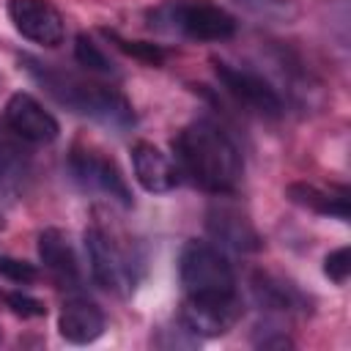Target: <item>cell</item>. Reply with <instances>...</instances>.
Listing matches in <instances>:
<instances>
[{
    "mask_svg": "<svg viewBox=\"0 0 351 351\" xmlns=\"http://www.w3.org/2000/svg\"><path fill=\"white\" fill-rule=\"evenodd\" d=\"M3 115H5L8 132L25 143L47 145V143L58 140V134H60V123L55 121V115L36 96H30L25 90H16L8 96Z\"/></svg>",
    "mask_w": 351,
    "mask_h": 351,
    "instance_id": "obj_9",
    "label": "cell"
},
{
    "mask_svg": "<svg viewBox=\"0 0 351 351\" xmlns=\"http://www.w3.org/2000/svg\"><path fill=\"white\" fill-rule=\"evenodd\" d=\"M74 60H77L82 69H88L90 74H101V77L115 74V63L110 60V55H107L88 33H80V36L74 38Z\"/></svg>",
    "mask_w": 351,
    "mask_h": 351,
    "instance_id": "obj_18",
    "label": "cell"
},
{
    "mask_svg": "<svg viewBox=\"0 0 351 351\" xmlns=\"http://www.w3.org/2000/svg\"><path fill=\"white\" fill-rule=\"evenodd\" d=\"M324 274L337 285L348 280V274H351V252H348V247H337L324 258Z\"/></svg>",
    "mask_w": 351,
    "mask_h": 351,
    "instance_id": "obj_23",
    "label": "cell"
},
{
    "mask_svg": "<svg viewBox=\"0 0 351 351\" xmlns=\"http://www.w3.org/2000/svg\"><path fill=\"white\" fill-rule=\"evenodd\" d=\"M107 329V318L101 307L85 296H71L63 302L58 315V332L71 346H88L99 340Z\"/></svg>",
    "mask_w": 351,
    "mask_h": 351,
    "instance_id": "obj_14",
    "label": "cell"
},
{
    "mask_svg": "<svg viewBox=\"0 0 351 351\" xmlns=\"http://www.w3.org/2000/svg\"><path fill=\"white\" fill-rule=\"evenodd\" d=\"M85 250L93 280L115 296H129L143 277V252L112 222L96 217L85 228Z\"/></svg>",
    "mask_w": 351,
    "mask_h": 351,
    "instance_id": "obj_3",
    "label": "cell"
},
{
    "mask_svg": "<svg viewBox=\"0 0 351 351\" xmlns=\"http://www.w3.org/2000/svg\"><path fill=\"white\" fill-rule=\"evenodd\" d=\"M244 315V302L239 291L230 293H206V296H186L178 321L195 337H219L230 332Z\"/></svg>",
    "mask_w": 351,
    "mask_h": 351,
    "instance_id": "obj_6",
    "label": "cell"
},
{
    "mask_svg": "<svg viewBox=\"0 0 351 351\" xmlns=\"http://www.w3.org/2000/svg\"><path fill=\"white\" fill-rule=\"evenodd\" d=\"M69 173H71V178H74L82 189L99 192V195H104V197L121 203L123 208H129V206L134 203L132 189H129V184H126V178H123V173H121V167H118L110 156H104V154H99V151H93V148H80V145H74L71 154H69Z\"/></svg>",
    "mask_w": 351,
    "mask_h": 351,
    "instance_id": "obj_7",
    "label": "cell"
},
{
    "mask_svg": "<svg viewBox=\"0 0 351 351\" xmlns=\"http://www.w3.org/2000/svg\"><path fill=\"white\" fill-rule=\"evenodd\" d=\"M0 277H5L8 282H16V285H27V282L38 280V269L33 263L22 261V258L0 252Z\"/></svg>",
    "mask_w": 351,
    "mask_h": 351,
    "instance_id": "obj_20",
    "label": "cell"
},
{
    "mask_svg": "<svg viewBox=\"0 0 351 351\" xmlns=\"http://www.w3.org/2000/svg\"><path fill=\"white\" fill-rule=\"evenodd\" d=\"M16 134H0V200H16L27 192L33 178V159Z\"/></svg>",
    "mask_w": 351,
    "mask_h": 351,
    "instance_id": "obj_16",
    "label": "cell"
},
{
    "mask_svg": "<svg viewBox=\"0 0 351 351\" xmlns=\"http://www.w3.org/2000/svg\"><path fill=\"white\" fill-rule=\"evenodd\" d=\"M3 299H5L8 310H11V313H16V315H22V318H41V315H47L44 302H41V299H36V296H30V293L8 291V293H3Z\"/></svg>",
    "mask_w": 351,
    "mask_h": 351,
    "instance_id": "obj_22",
    "label": "cell"
},
{
    "mask_svg": "<svg viewBox=\"0 0 351 351\" xmlns=\"http://www.w3.org/2000/svg\"><path fill=\"white\" fill-rule=\"evenodd\" d=\"M250 285H252V299L258 302V307L271 315L307 313L313 304L310 296L296 282H291L288 277L271 274V271H255Z\"/></svg>",
    "mask_w": 351,
    "mask_h": 351,
    "instance_id": "obj_13",
    "label": "cell"
},
{
    "mask_svg": "<svg viewBox=\"0 0 351 351\" xmlns=\"http://www.w3.org/2000/svg\"><path fill=\"white\" fill-rule=\"evenodd\" d=\"M148 16L156 30L189 41H225L236 36V16L211 0H165Z\"/></svg>",
    "mask_w": 351,
    "mask_h": 351,
    "instance_id": "obj_4",
    "label": "cell"
},
{
    "mask_svg": "<svg viewBox=\"0 0 351 351\" xmlns=\"http://www.w3.org/2000/svg\"><path fill=\"white\" fill-rule=\"evenodd\" d=\"M214 71H217V80L222 82V88L239 104L250 107L252 112H258L263 118H280L285 112V101H282L280 90L258 71L233 66L228 60H214Z\"/></svg>",
    "mask_w": 351,
    "mask_h": 351,
    "instance_id": "obj_8",
    "label": "cell"
},
{
    "mask_svg": "<svg viewBox=\"0 0 351 351\" xmlns=\"http://www.w3.org/2000/svg\"><path fill=\"white\" fill-rule=\"evenodd\" d=\"M288 200L313 211V214H321V217H335L340 222H348V192L340 189V192H326V189H318L315 184H307V181H296V184H288L285 189Z\"/></svg>",
    "mask_w": 351,
    "mask_h": 351,
    "instance_id": "obj_17",
    "label": "cell"
},
{
    "mask_svg": "<svg viewBox=\"0 0 351 351\" xmlns=\"http://www.w3.org/2000/svg\"><path fill=\"white\" fill-rule=\"evenodd\" d=\"M241 8L263 16V19H274V22H288L296 16V8L291 0H236Z\"/></svg>",
    "mask_w": 351,
    "mask_h": 351,
    "instance_id": "obj_19",
    "label": "cell"
},
{
    "mask_svg": "<svg viewBox=\"0 0 351 351\" xmlns=\"http://www.w3.org/2000/svg\"><path fill=\"white\" fill-rule=\"evenodd\" d=\"M178 280L186 296L230 293L236 291V271L222 247L189 239L178 255Z\"/></svg>",
    "mask_w": 351,
    "mask_h": 351,
    "instance_id": "obj_5",
    "label": "cell"
},
{
    "mask_svg": "<svg viewBox=\"0 0 351 351\" xmlns=\"http://www.w3.org/2000/svg\"><path fill=\"white\" fill-rule=\"evenodd\" d=\"M22 66L58 104L69 107L71 112H80V115H85L107 129H115V132L134 126L132 101L112 85H101L96 80L63 71L55 63H41L30 55L22 58Z\"/></svg>",
    "mask_w": 351,
    "mask_h": 351,
    "instance_id": "obj_2",
    "label": "cell"
},
{
    "mask_svg": "<svg viewBox=\"0 0 351 351\" xmlns=\"http://www.w3.org/2000/svg\"><path fill=\"white\" fill-rule=\"evenodd\" d=\"M173 154L178 173L211 195H233L241 184V151L211 121L186 123L173 137Z\"/></svg>",
    "mask_w": 351,
    "mask_h": 351,
    "instance_id": "obj_1",
    "label": "cell"
},
{
    "mask_svg": "<svg viewBox=\"0 0 351 351\" xmlns=\"http://www.w3.org/2000/svg\"><path fill=\"white\" fill-rule=\"evenodd\" d=\"M110 38L118 44V49H123L126 55H132V58H137V60H145V63H151V66H159V63L165 60V49H162L159 44L126 41V38H121V36H115V33H110Z\"/></svg>",
    "mask_w": 351,
    "mask_h": 351,
    "instance_id": "obj_21",
    "label": "cell"
},
{
    "mask_svg": "<svg viewBox=\"0 0 351 351\" xmlns=\"http://www.w3.org/2000/svg\"><path fill=\"white\" fill-rule=\"evenodd\" d=\"M132 167H134L137 184L154 195H165V192L176 189L181 181L176 162L165 151H159L154 143H145V140L132 145Z\"/></svg>",
    "mask_w": 351,
    "mask_h": 351,
    "instance_id": "obj_15",
    "label": "cell"
},
{
    "mask_svg": "<svg viewBox=\"0 0 351 351\" xmlns=\"http://www.w3.org/2000/svg\"><path fill=\"white\" fill-rule=\"evenodd\" d=\"M8 19L33 44L58 47L66 38L63 14L49 0H8Z\"/></svg>",
    "mask_w": 351,
    "mask_h": 351,
    "instance_id": "obj_11",
    "label": "cell"
},
{
    "mask_svg": "<svg viewBox=\"0 0 351 351\" xmlns=\"http://www.w3.org/2000/svg\"><path fill=\"white\" fill-rule=\"evenodd\" d=\"M206 230L214 239L217 247L222 250H236V252H258L263 247V239L252 219L233 203L217 200L206 211Z\"/></svg>",
    "mask_w": 351,
    "mask_h": 351,
    "instance_id": "obj_10",
    "label": "cell"
},
{
    "mask_svg": "<svg viewBox=\"0 0 351 351\" xmlns=\"http://www.w3.org/2000/svg\"><path fill=\"white\" fill-rule=\"evenodd\" d=\"M255 346H258V348H293V340H291L285 332H280V329H271L269 335H263V337H255Z\"/></svg>",
    "mask_w": 351,
    "mask_h": 351,
    "instance_id": "obj_24",
    "label": "cell"
},
{
    "mask_svg": "<svg viewBox=\"0 0 351 351\" xmlns=\"http://www.w3.org/2000/svg\"><path fill=\"white\" fill-rule=\"evenodd\" d=\"M0 228H3V217H0Z\"/></svg>",
    "mask_w": 351,
    "mask_h": 351,
    "instance_id": "obj_25",
    "label": "cell"
},
{
    "mask_svg": "<svg viewBox=\"0 0 351 351\" xmlns=\"http://www.w3.org/2000/svg\"><path fill=\"white\" fill-rule=\"evenodd\" d=\"M38 258L60 288H71V291L80 288L82 282L80 258L63 228H44L38 233Z\"/></svg>",
    "mask_w": 351,
    "mask_h": 351,
    "instance_id": "obj_12",
    "label": "cell"
}]
</instances>
